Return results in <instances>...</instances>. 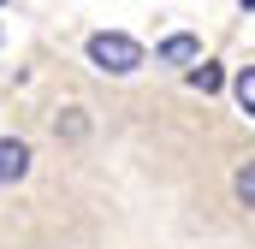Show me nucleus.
Masks as SVG:
<instances>
[{"mask_svg": "<svg viewBox=\"0 0 255 249\" xmlns=\"http://www.w3.org/2000/svg\"><path fill=\"white\" fill-rule=\"evenodd\" d=\"M89 60L101 65V71H113V77H125L142 65V42H130L119 30H101V36H89Z\"/></svg>", "mask_w": 255, "mask_h": 249, "instance_id": "nucleus-1", "label": "nucleus"}, {"mask_svg": "<svg viewBox=\"0 0 255 249\" xmlns=\"http://www.w3.org/2000/svg\"><path fill=\"white\" fill-rule=\"evenodd\" d=\"M24 172H30V148H24L18 136H12V142H0V184H18Z\"/></svg>", "mask_w": 255, "mask_h": 249, "instance_id": "nucleus-2", "label": "nucleus"}, {"mask_svg": "<svg viewBox=\"0 0 255 249\" xmlns=\"http://www.w3.org/2000/svg\"><path fill=\"white\" fill-rule=\"evenodd\" d=\"M196 54H202V42H196V36H166V42H160V60H172V65L196 60Z\"/></svg>", "mask_w": 255, "mask_h": 249, "instance_id": "nucleus-3", "label": "nucleus"}, {"mask_svg": "<svg viewBox=\"0 0 255 249\" xmlns=\"http://www.w3.org/2000/svg\"><path fill=\"white\" fill-rule=\"evenodd\" d=\"M238 107L255 119V65H244V71H238Z\"/></svg>", "mask_w": 255, "mask_h": 249, "instance_id": "nucleus-4", "label": "nucleus"}, {"mask_svg": "<svg viewBox=\"0 0 255 249\" xmlns=\"http://www.w3.org/2000/svg\"><path fill=\"white\" fill-rule=\"evenodd\" d=\"M190 83H196V89H202V95H214V89H220L226 77H220V65H208V60H202V65H196V71H190Z\"/></svg>", "mask_w": 255, "mask_h": 249, "instance_id": "nucleus-5", "label": "nucleus"}, {"mask_svg": "<svg viewBox=\"0 0 255 249\" xmlns=\"http://www.w3.org/2000/svg\"><path fill=\"white\" fill-rule=\"evenodd\" d=\"M238 202H244V208H255V160L238 172Z\"/></svg>", "mask_w": 255, "mask_h": 249, "instance_id": "nucleus-6", "label": "nucleus"}, {"mask_svg": "<svg viewBox=\"0 0 255 249\" xmlns=\"http://www.w3.org/2000/svg\"><path fill=\"white\" fill-rule=\"evenodd\" d=\"M244 6H250V12H255V0H244Z\"/></svg>", "mask_w": 255, "mask_h": 249, "instance_id": "nucleus-7", "label": "nucleus"}]
</instances>
